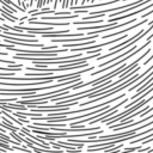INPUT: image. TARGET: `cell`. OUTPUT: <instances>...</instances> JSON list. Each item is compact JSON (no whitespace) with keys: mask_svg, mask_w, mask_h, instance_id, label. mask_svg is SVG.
Returning <instances> with one entry per match:
<instances>
[{"mask_svg":"<svg viewBox=\"0 0 153 153\" xmlns=\"http://www.w3.org/2000/svg\"><path fill=\"white\" fill-rule=\"evenodd\" d=\"M146 104H148V100L147 99H141L140 102H137L136 104H134L130 109L128 108L127 110H124L123 112H117V114H115L114 116H111L105 123L108 124V126H110V124H114V123H116V122H118V121H121L124 116H129V115H131V114H134L136 110H139L140 108H142L143 105H146Z\"/></svg>","mask_w":153,"mask_h":153,"instance_id":"obj_1","label":"cell"},{"mask_svg":"<svg viewBox=\"0 0 153 153\" xmlns=\"http://www.w3.org/2000/svg\"><path fill=\"white\" fill-rule=\"evenodd\" d=\"M147 23V20H140L139 23H136V24H134L133 26H129V27H127V29H124V30H120V31H115V32H112V33H108V35H104V36H102V39H106V38H110V37H116V36H118L120 33H126V32H128V31H131V30H134L135 27H139V26H141V25H143V24H146Z\"/></svg>","mask_w":153,"mask_h":153,"instance_id":"obj_2","label":"cell"},{"mask_svg":"<svg viewBox=\"0 0 153 153\" xmlns=\"http://www.w3.org/2000/svg\"><path fill=\"white\" fill-rule=\"evenodd\" d=\"M74 18H78V14H65L63 17L62 16H42V19L44 20H67V19H74Z\"/></svg>","mask_w":153,"mask_h":153,"instance_id":"obj_3","label":"cell"},{"mask_svg":"<svg viewBox=\"0 0 153 153\" xmlns=\"http://www.w3.org/2000/svg\"><path fill=\"white\" fill-rule=\"evenodd\" d=\"M27 22L31 25L37 24V25H48V26H69V23H67V22H63V23H43V22H38L37 19H32V18H30Z\"/></svg>","mask_w":153,"mask_h":153,"instance_id":"obj_4","label":"cell"},{"mask_svg":"<svg viewBox=\"0 0 153 153\" xmlns=\"http://www.w3.org/2000/svg\"><path fill=\"white\" fill-rule=\"evenodd\" d=\"M0 126H1L4 129H8V130H11V131H18V130H19V128L14 127L13 124H8V123H6V122L0 123Z\"/></svg>","mask_w":153,"mask_h":153,"instance_id":"obj_5","label":"cell"},{"mask_svg":"<svg viewBox=\"0 0 153 153\" xmlns=\"http://www.w3.org/2000/svg\"><path fill=\"white\" fill-rule=\"evenodd\" d=\"M2 1H5V2H6V4H8V5H12V6H14V8H16V10H18V11H20V12H24V11H25L23 7H20V6H17V5H16L13 1H11V0H2Z\"/></svg>","mask_w":153,"mask_h":153,"instance_id":"obj_6","label":"cell"},{"mask_svg":"<svg viewBox=\"0 0 153 153\" xmlns=\"http://www.w3.org/2000/svg\"><path fill=\"white\" fill-rule=\"evenodd\" d=\"M122 146H123V145H117V146H112V147H109V148H106V149H105L104 152H116V151H120Z\"/></svg>","mask_w":153,"mask_h":153,"instance_id":"obj_7","label":"cell"},{"mask_svg":"<svg viewBox=\"0 0 153 153\" xmlns=\"http://www.w3.org/2000/svg\"><path fill=\"white\" fill-rule=\"evenodd\" d=\"M11 136H12L13 139H16L17 141H19V142H23V137H22L19 134H17L16 131H11Z\"/></svg>","mask_w":153,"mask_h":153,"instance_id":"obj_8","label":"cell"},{"mask_svg":"<svg viewBox=\"0 0 153 153\" xmlns=\"http://www.w3.org/2000/svg\"><path fill=\"white\" fill-rule=\"evenodd\" d=\"M139 148H141L140 145L136 147H126V148H123V151L124 152H134V151H139Z\"/></svg>","mask_w":153,"mask_h":153,"instance_id":"obj_9","label":"cell"},{"mask_svg":"<svg viewBox=\"0 0 153 153\" xmlns=\"http://www.w3.org/2000/svg\"><path fill=\"white\" fill-rule=\"evenodd\" d=\"M12 151H20V152H30V149L29 148H26V147H12Z\"/></svg>","mask_w":153,"mask_h":153,"instance_id":"obj_10","label":"cell"},{"mask_svg":"<svg viewBox=\"0 0 153 153\" xmlns=\"http://www.w3.org/2000/svg\"><path fill=\"white\" fill-rule=\"evenodd\" d=\"M0 147H2V148H5V149H7V151H12V148L8 146V145H6L4 141H0Z\"/></svg>","mask_w":153,"mask_h":153,"instance_id":"obj_11","label":"cell"},{"mask_svg":"<svg viewBox=\"0 0 153 153\" xmlns=\"http://www.w3.org/2000/svg\"><path fill=\"white\" fill-rule=\"evenodd\" d=\"M147 100H148V103H149L151 100H153V94H152L151 97H148V98H147Z\"/></svg>","mask_w":153,"mask_h":153,"instance_id":"obj_12","label":"cell"},{"mask_svg":"<svg viewBox=\"0 0 153 153\" xmlns=\"http://www.w3.org/2000/svg\"><path fill=\"white\" fill-rule=\"evenodd\" d=\"M0 56H7V53H2V51H0Z\"/></svg>","mask_w":153,"mask_h":153,"instance_id":"obj_13","label":"cell"},{"mask_svg":"<svg viewBox=\"0 0 153 153\" xmlns=\"http://www.w3.org/2000/svg\"><path fill=\"white\" fill-rule=\"evenodd\" d=\"M5 151H7V149H5V148H2V147H0V152H5Z\"/></svg>","mask_w":153,"mask_h":153,"instance_id":"obj_14","label":"cell"}]
</instances>
